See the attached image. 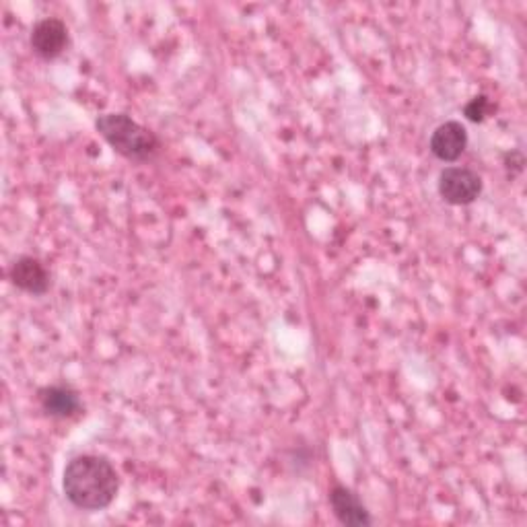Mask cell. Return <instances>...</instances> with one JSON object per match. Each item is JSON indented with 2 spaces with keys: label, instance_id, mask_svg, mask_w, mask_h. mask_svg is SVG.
<instances>
[{
  "label": "cell",
  "instance_id": "4",
  "mask_svg": "<svg viewBox=\"0 0 527 527\" xmlns=\"http://www.w3.org/2000/svg\"><path fill=\"white\" fill-rule=\"evenodd\" d=\"M29 42L35 56H40L42 60H54L68 46V29L64 21L48 17L33 25Z\"/></svg>",
  "mask_w": 527,
  "mask_h": 527
},
{
  "label": "cell",
  "instance_id": "7",
  "mask_svg": "<svg viewBox=\"0 0 527 527\" xmlns=\"http://www.w3.org/2000/svg\"><path fill=\"white\" fill-rule=\"evenodd\" d=\"M13 285L29 295H46L50 291V272L42 260L33 256H21L11 268Z\"/></svg>",
  "mask_w": 527,
  "mask_h": 527
},
{
  "label": "cell",
  "instance_id": "8",
  "mask_svg": "<svg viewBox=\"0 0 527 527\" xmlns=\"http://www.w3.org/2000/svg\"><path fill=\"white\" fill-rule=\"evenodd\" d=\"M40 406L44 410L46 416L50 418H73L81 412V398L79 392L75 388H70V385H48V388L40 390L38 394Z\"/></svg>",
  "mask_w": 527,
  "mask_h": 527
},
{
  "label": "cell",
  "instance_id": "1",
  "mask_svg": "<svg viewBox=\"0 0 527 527\" xmlns=\"http://www.w3.org/2000/svg\"><path fill=\"white\" fill-rule=\"evenodd\" d=\"M62 488L66 499L81 511L110 507L120 490V476L101 455H77L64 468Z\"/></svg>",
  "mask_w": 527,
  "mask_h": 527
},
{
  "label": "cell",
  "instance_id": "3",
  "mask_svg": "<svg viewBox=\"0 0 527 527\" xmlns=\"http://www.w3.org/2000/svg\"><path fill=\"white\" fill-rule=\"evenodd\" d=\"M439 194L453 206H468L482 194V178L468 167H447L439 175Z\"/></svg>",
  "mask_w": 527,
  "mask_h": 527
},
{
  "label": "cell",
  "instance_id": "9",
  "mask_svg": "<svg viewBox=\"0 0 527 527\" xmlns=\"http://www.w3.org/2000/svg\"><path fill=\"white\" fill-rule=\"evenodd\" d=\"M490 110H493V103H490L488 101V97L486 95H476L468 105H466V108H464V114H466V118L470 120V122H484L486 120V116H488V112Z\"/></svg>",
  "mask_w": 527,
  "mask_h": 527
},
{
  "label": "cell",
  "instance_id": "6",
  "mask_svg": "<svg viewBox=\"0 0 527 527\" xmlns=\"http://www.w3.org/2000/svg\"><path fill=\"white\" fill-rule=\"evenodd\" d=\"M328 501H330V507H332L336 519L342 525H348V527H369V525H373V517L369 515L367 507L363 505L359 495L353 493L350 488L336 484L330 490Z\"/></svg>",
  "mask_w": 527,
  "mask_h": 527
},
{
  "label": "cell",
  "instance_id": "5",
  "mask_svg": "<svg viewBox=\"0 0 527 527\" xmlns=\"http://www.w3.org/2000/svg\"><path fill=\"white\" fill-rule=\"evenodd\" d=\"M429 147H431V153L439 161H445V163L458 161L468 147V130L462 122L449 120L437 126V130L431 136Z\"/></svg>",
  "mask_w": 527,
  "mask_h": 527
},
{
  "label": "cell",
  "instance_id": "2",
  "mask_svg": "<svg viewBox=\"0 0 527 527\" xmlns=\"http://www.w3.org/2000/svg\"><path fill=\"white\" fill-rule=\"evenodd\" d=\"M97 132L118 155L134 163H147L161 151L159 138L126 114H103L95 122Z\"/></svg>",
  "mask_w": 527,
  "mask_h": 527
}]
</instances>
